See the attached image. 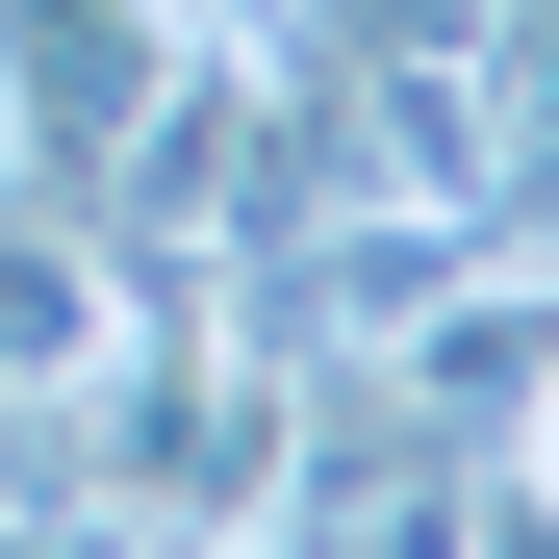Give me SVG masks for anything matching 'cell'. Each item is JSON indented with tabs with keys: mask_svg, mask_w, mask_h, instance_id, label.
<instances>
[{
	"mask_svg": "<svg viewBox=\"0 0 559 559\" xmlns=\"http://www.w3.org/2000/svg\"><path fill=\"white\" fill-rule=\"evenodd\" d=\"M76 356H103V254L0 178V382H76Z\"/></svg>",
	"mask_w": 559,
	"mask_h": 559,
	"instance_id": "2",
	"label": "cell"
},
{
	"mask_svg": "<svg viewBox=\"0 0 559 559\" xmlns=\"http://www.w3.org/2000/svg\"><path fill=\"white\" fill-rule=\"evenodd\" d=\"M153 0H0V178H26V204L76 229V204H103V178H128V128H153Z\"/></svg>",
	"mask_w": 559,
	"mask_h": 559,
	"instance_id": "1",
	"label": "cell"
}]
</instances>
